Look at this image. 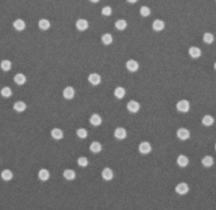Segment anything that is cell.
Segmentation results:
<instances>
[{
	"label": "cell",
	"instance_id": "28",
	"mask_svg": "<svg viewBox=\"0 0 216 210\" xmlns=\"http://www.w3.org/2000/svg\"><path fill=\"white\" fill-rule=\"evenodd\" d=\"M214 163L213 158L210 156H206L202 159L203 165L205 167H210Z\"/></svg>",
	"mask_w": 216,
	"mask_h": 210
},
{
	"label": "cell",
	"instance_id": "21",
	"mask_svg": "<svg viewBox=\"0 0 216 210\" xmlns=\"http://www.w3.org/2000/svg\"><path fill=\"white\" fill-rule=\"evenodd\" d=\"M39 178L42 181H46V180H48L49 178V171L45 169H41L39 172Z\"/></svg>",
	"mask_w": 216,
	"mask_h": 210
},
{
	"label": "cell",
	"instance_id": "6",
	"mask_svg": "<svg viewBox=\"0 0 216 210\" xmlns=\"http://www.w3.org/2000/svg\"><path fill=\"white\" fill-rule=\"evenodd\" d=\"M189 191L188 185L186 183H180L176 187V191L180 194H185Z\"/></svg>",
	"mask_w": 216,
	"mask_h": 210
},
{
	"label": "cell",
	"instance_id": "14",
	"mask_svg": "<svg viewBox=\"0 0 216 210\" xmlns=\"http://www.w3.org/2000/svg\"><path fill=\"white\" fill-rule=\"evenodd\" d=\"M90 150L93 153H99L102 150V146L98 141H94L90 146Z\"/></svg>",
	"mask_w": 216,
	"mask_h": 210
},
{
	"label": "cell",
	"instance_id": "7",
	"mask_svg": "<svg viewBox=\"0 0 216 210\" xmlns=\"http://www.w3.org/2000/svg\"><path fill=\"white\" fill-rule=\"evenodd\" d=\"M76 27H77V28L78 31H84L88 28V23L86 20L79 19L76 22Z\"/></svg>",
	"mask_w": 216,
	"mask_h": 210
},
{
	"label": "cell",
	"instance_id": "25",
	"mask_svg": "<svg viewBox=\"0 0 216 210\" xmlns=\"http://www.w3.org/2000/svg\"><path fill=\"white\" fill-rule=\"evenodd\" d=\"M114 95L118 99H122L125 95V90L123 87H117L114 90Z\"/></svg>",
	"mask_w": 216,
	"mask_h": 210
},
{
	"label": "cell",
	"instance_id": "30",
	"mask_svg": "<svg viewBox=\"0 0 216 210\" xmlns=\"http://www.w3.org/2000/svg\"><path fill=\"white\" fill-rule=\"evenodd\" d=\"M1 94L4 97H10L12 95V92L9 87H6L3 88L1 90Z\"/></svg>",
	"mask_w": 216,
	"mask_h": 210
},
{
	"label": "cell",
	"instance_id": "8",
	"mask_svg": "<svg viewBox=\"0 0 216 210\" xmlns=\"http://www.w3.org/2000/svg\"><path fill=\"white\" fill-rule=\"evenodd\" d=\"M88 79L89 82L92 84L93 85H99L101 81V78L100 75L97 73H92L88 77Z\"/></svg>",
	"mask_w": 216,
	"mask_h": 210
},
{
	"label": "cell",
	"instance_id": "16",
	"mask_svg": "<svg viewBox=\"0 0 216 210\" xmlns=\"http://www.w3.org/2000/svg\"><path fill=\"white\" fill-rule=\"evenodd\" d=\"M51 136L55 140H60L63 137V133L60 129L54 128L51 131Z\"/></svg>",
	"mask_w": 216,
	"mask_h": 210
},
{
	"label": "cell",
	"instance_id": "31",
	"mask_svg": "<svg viewBox=\"0 0 216 210\" xmlns=\"http://www.w3.org/2000/svg\"><path fill=\"white\" fill-rule=\"evenodd\" d=\"M11 66V63L10 61L4 60L1 62V68L3 71H7L10 70Z\"/></svg>",
	"mask_w": 216,
	"mask_h": 210
},
{
	"label": "cell",
	"instance_id": "34",
	"mask_svg": "<svg viewBox=\"0 0 216 210\" xmlns=\"http://www.w3.org/2000/svg\"><path fill=\"white\" fill-rule=\"evenodd\" d=\"M140 14L143 16H147L150 14V8L145 6H143L141 7L140 10Z\"/></svg>",
	"mask_w": 216,
	"mask_h": 210
},
{
	"label": "cell",
	"instance_id": "38",
	"mask_svg": "<svg viewBox=\"0 0 216 210\" xmlns=\"http://www.w3.org/2000/svg\"><path fill=\"white\" fill-rule=\"evenodd\" d=\"M90 1L93 3H97V2H99V0H90Z\"/></svg>",
	"mask_w": 216,
	"mask_h": 210
},
{
	"label": "cell",
	"instance_id": "35",
	"mask_svg": "<svg viewBox=\"0 0 216 210\" xmlns=\"http://www.w3.org/2000/svg\"><path fill=\"white\" fill-rule=\"evenodd\" d=\"M88 160L86 157H80L78 159V164L81 167H86L88 165Z\"/></svg>",
	"mask_w": 216,
	"mask_h": 210
},
{
	"label": "cell",
	"instance_id": "33",
	"mask_svg": "<svg viewBox=\"0 0 216 210\" xmlns=\"http://www.w3.org/2000/svg\"><path fill=\"white\" fill-rule=\"evenodd\" d=\"M77 134L79 138L84 139L87 136V131L86 129L80 128L77 131Z\"/></svg>",
	"mask_w": 216,
	"mask_h": 210
},
{
	"label": "cell",
	"instance_id": "39",
	"mask_svg": "<svg viewBox=\"0 0 216 210\" xmlns=\"http://www.w3.org/2000/svg\"><path fill=\"white\" fill-rule=\"evenodd\" d=\"M214 67H215V69L216 70V62H215V65H214Z\"/></svg>",
	"mask_w": 216,
	"mask_h": 210
},
{
	"label": "cell",
	"instance_id": "22",
	"mask_svg": "<svg viewBox=\"0 0 216 210\" xmlns=\"http://www.w3.org/2000/svg\"><path fill=\"white\" fill-rule=\"evenodd\" d=\"M14 108L16 111L17 112H23L26 109V104H25L24 102L22 101H19L16 102L15 104Z\"/></svg>",
	"mask_w": 216,
	"mask_h": 210
},
{
	"label": "cell",
	"instance_id": "3",
	"mask_svg": "<svg viewBox=\"0 0 216 210\" xmlns=\"http://www.w3.org/2000/svg\"><path fill=\"white\" fill-rule=\"evenodd\" d=\"M127 109L131 112L136 113L140 109V104L137 101L135 100H131L128 104H127Z\"/></svg>",
	"mask_w": 216,
	"mask_h": 210
},
{
	"label": "cell",
	"instance_id": "26",
	"mask_svg": "<svg viewBox=\"0 0 216 210\" xmlns=\"http://www.w3.org/2000/svg\"><path fill=\"white\" fill-rule=\"evenodd\" d=\"M1 177L3 180H6V181L10 180L13 177L12 172L8 169H6L5 170H3L1 173Z\"/></svg>",
	"mask_w": 216,
	"mask_h": 210
},
{
	"label": "cell",
	"instance_id": "36",
	"mask_svg": "<svg viewBox=\"0 0 216 210\" xmlns=\"http://www.w3.org/2000/svg\"><path fill=\"white\" fill-rule=\"evenodd\" d=\"M102 13L105 16H110L112 13V9L110 6H105L103 8Z\"/></svg>",
	"mask_w": 216,
	"mask_h": 210
},
{
	"label": "cell",
	"instance_id": "40",
	"mask_svg": "<svg viewBox=\"0 0 216 210\" xmlns=\"http://www.w3.org/2000/svg\"><path fill=\"white\" fill-rule=\"evenodd\" d=\"M215 150H216V145H215Z\"/></svg>",
	"mask_w": 216,
	"mask_h": 210
},
{
	"label": "cell",
	"instance_id": "17",
	"mask_svg": "<svg viewBox=\"0 0 216 210\" xmlns=\"http://www.w3.org/2000/svg\"><path fill=\"white\" fill-rule=\"evenodd\" d=\"M189 54L193 58H197L201 55L200 49L197 47H192L189 49Z\"/></svg>",
	"mask_w": 216,
	"mask_h": 210
},
{
	"label": "cell",
	"instance_id": "15",
	"mask_svg": "<svg viewBox=\"0 0 216 210\" xmlns=\"http://www.w3.org/2000/svg\"><path fill=\"white\" fill-rule=\"evenodd\" d=\"M63 176H64V177L66 179L68 180H71L75 178L76 174L75 171L73 170L66 169L64 171V172H63Z\"/></svg>",
	"mask_w": 216,
	"mask_h": 210
},
{
	"label": "cell",
	"instance_id": "32",
	"mask_svg": "<svg viewBox=\"0 0 216 210\" xmlns=\"http://www.w3.org/2000/svg\"><path fill=\"white\" fill-rule=\"evenodd\" d=\"M214 36L210 33H205L204 35V40L207 44H211L214 41Z\"/></svg>",
	"mask_w": 216,
	"mask_h": 210
},
{
	"label": "cell",
	"instance_id": "9",
	"mask_svg": "<svg viewBox=\"0 0 216 210\" xmlns=\"http://www.w3.org/2000/svg\"><path fill=\"white\" fill-rule=\"evenodd\" d=\"M177 135L180 139L185 140L190 137V132L188 129L185 128H180L177 131Z\"/></svg>",
	"mask_w": 216,
	"mask_h": 210
},
{
	"label": "cell",
	"instance_id": "24",
	"mask_svg": "<svg viewBox=\"0 0 216 210\" xmlns=\"http://www.w3.org/2000/svg\"><path fill=\"white\" fill-rule=\"evenodd\" d=\"M115 27L118 30L123 31L126 28L127 23L125 20H118L115 23Z\"/></svg>",
	"mask_w": 216,
	"mask_h": 210
},
{
	"label": "cell",
	"instance_id": "2",
	"mask_svg": "<svg viewBox=\"0 0 216 210\" xmlns=\"http://www.w3.org/2000/svg\"><path fill=\"white\" fill-rule=\"evenodd\" d=\"M138 149L140 152L142 153V154H147L151 152L152 147L149 143L147 141H143L140 144Z\"/></svg>",
	"mask_w": 216,
	"mask_h": 210
},
{
	"label": "cell",
	"instance_id": "18",
	"mask_svg": "<svg viewBox=\"0 0 216 210\" xmlns=\"http://www.w3.org/2000/svg\"><path fill=\"white\" fill-rule=\"evenodd\" d=\"M14 81L18 85H23L26 82V77L22 73H18L15 76Z\"/></svg>",
	"mask_w": 216,
	"mask_h": 210
},
{
	"label": "cell",
	"instance_id": "5",
	"mask_svg": "<svg viewBox=\"0 0 216 210\" xmlns=\"http://www.w3.org/2000/svg\"><path fill=\"white\" fill-rule=\"evenodd\" d=\"M126 66L127 69L131 72H135V71H137L139 67L138 62L133 60H130L127 61Z\"/></svg>",
	"mask_w": 216,
	"mask_h": 210
},
{
	"label": "cell",
	"instance_id": "13",
	"mask_svg": "<svg viewBox=\"0 0 216 210\" xmlns=\"http://www.w3.org/2000/svg\"><path fill=\"white\" fill-rule=\"evenodd\" d=\"M90 122L93 126H99L101 124V123H102V119H101V117L99 115L94 114L91 116L90 119Z\"/></svg>",
	"mask_w": 216,
	"mask_h": 210
},
{
	"label": "cell",
	"instance_id": "12",
	"mask_svg": "<svg viewBox=\"0 0 216 210\" xmlns=\"http://www.w3.org/2000/svg\"><path fill=\"white\" fill-rule=\"evenodd\" d=\"M152 27L155 31H161L164 28V23L160 20H155L152 24Z\"/></svg>",
	"mask_w": 216,
	"mask_h": 210
},
{
	"label": "cell",
	"instance_id": "4",
	"mask_svg": "<svg viewBox=\"0 0 216 210\" xmlns=\"http://www.w3.org/2000/svg\"><path fill=\"white\" fill-rule=\"evenodd\" d=\"M63 96L66 99L70 100L74 97L75 95V90L73 87H67L63 90Z\"/></svg>",
	"mask_w": 216,
	"mask_h": 210
},
{
	"label": "cell",
	"instance_id": "27",
	"mask_svg": "<svg viewBox=\"0 0 216 210\" xmlns=\"http://www.w3.org/2000/svg\"><path fill=\"white\" fill-rule=\"evenodd\" d=\"M39 27L42 30H48L50 27V23L48 20L42 19L39 22Z\"/></svg>",
	"mask_w": 216,
	"mask_h": 210
},
{
	"label": "cell",
	"instance_id": "23",
	"mask_svg": "<svg viewBox=\"0 0 216 210\" xmlns=\"http://www.w3.org/2000/svg\"><path fill=\"white\" fill-rule=\"evenodd\" d=\"M102 41L105 45H109L113 42V36L109 33H104L102 36Z\"/></svg>",
	"mask_w": 216,
	"mask_h": 210
},
{
	"label": "cell",
	"instance_id": "37",
	"mask_svg": "<svg viewBox=\"0 0 216 210\" xmlns=\"http://www.w3.org/2000/svg\"><path fill=\"white\" fill-rule=\"evenodd\" d=\"M127 1L130 3H136L137 1V0H127Z\"/></svg>",
	"mask_w": 216,
	"mask_h": 210
},
{
	"label": "cell",
	"instance_id": "19",
	"mask_svg": "<svg viewBox=\"0 0 216 210\" xmlns=\"http://www.w3.org/2000/svg\"><path fill=\"white\" fill-rule=\"evenodd\" d=\"M14 26L16 30H17L19 31H22L25 27V23L24 22V21H23L22 20L19 19L15 21V22L14 23Z\"/></svg>",
	"mask_w": 216,
	"mask_h": 210
},
{
	"label": "cell",
	"instance_id": "1",
	"mask_svg": "<svg viewBox=\"0 0 216 210\" xmlns=\"http://www.w3.org/2000/svg\"><path fill=\"white\" fill-rule=\"evenodd\" d=\"M176 107L179 111L182 112H186L189 111L190 104L187 100H182L178 102Z\"/></svg>",
	"mask_w": 216,
	"mask_h": 210
},
{
	"label": "cell",
	"instance_id": "20",
	"mask_svg": "<svg viewBox=\"0 0 216 210\" xmlns=\"http://www.w3.org/2000/svg\"><path fill=\"white\" fill-rule=\"evenodd\" d=\"M188 162L189 161L188 158L183 155H180L177 160L178 164L180 167H186L188 164Z\"/></svg>",
	"mask_w": 216,
	"mask_h": 210
},
{
	"label": "cell",
	"instance_id": "11",
	"mask_svg": "<svg viewBox=\"0 0 216 210\" xmlns=\"http://www.w3.org/2000/svg\"><path fill=\"white\" fill-rule=\"evenodd\" d=\"M102 177L106 180H111L113 178V172L110 168L106 167L102 172Z\"/></svg>",
	"mask_w": 216,
	"mask_h": 210
},
{
	"label": "cell",
	"instance_id": "10",
	"mask_svg": "<svg viewBox=\"0 0 216 210\" xmlns=\"http://www.w3.org/2000/svg\"><path fill=\"white\" fill-rule=\"evenodd\" d=\"M126 131L123 128H118L114 131V136L118 140H123L126 137Z\"/></svg>",
	"mask_w": 216,
	"mask_h": 210
},
{
	"label": "cell",
	"instance_id": "29",
	"mask_svg": "<svg viewBox=\"0 0 216 210\" xmlns=\"http://www.w3.org/2000/svg\"><path fill=\"white\" fill-rule=\"evenodd\" d=\"M213 123H214L213 117L209 115H207L204 116V118L202 119V123L205 126H209L212 124Z\"/></svg>",
	"mask_w": 216,
	"mask_h": 210
}]
</instances>
